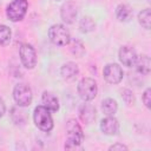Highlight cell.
<instances>
[{
  "label": "cell",
  "instance_id": "21",
  "mask_svg": "<svg viewBox=\"0 0 151 151\" xmlns=\"http://www.w3.org/2000/svg\"><path fill=\"white\" fill-rule=\"evenodd\" d=\"M71 51H72V53H73L76 57L80 58V57L84 54L85 48H84V45H83V44H81L79 40H74V41H73V44H72Z\"/></svg>",
  "mask_w": 151,
  "mask_h": 151
},
{
  "label": "cell",
  "instance_id": "10",
  "mask_svg": "<svg viewBox=\"0 0 151 151\" xmlns=\"http://www.w3.org/2000/svg\"><path fill=\"white\" fill-rule=\"evenodd\" d=\"M77 14H78V11H77V6L72 2V1H68L66 4H64L61 6V11H60V15H61V19L66 24H73L76 18H77Z\"/></svg>",
  "mask_w": 151,
  "mask_h": 151
},
{
  "label": "cell",
  "instance_id": "8",
  "mask_svg": "<svg viewBox=\"0 0 151 151\" xmlns=\"http://www.w3.org/2000/svg\"><path fill=\"white\" fill-rule=\"evenodd\" d=\"M103 74H104L105 80L110 84H118L123 79V76H124L123 68L118 64H114V63L107 64L104 67Z\"/></svg>",
  "mask_w": 151,
  "mask_h": 151
},
{
  "label": "cell",
  "instance_id": "7",
  "mask_svg": "<svg viewBox=\"0 0 151 151\" xmlns=\"http://www.w3.org/2000/svg\"><path fill=\"white\" fill-rule=\"evenodd\" d=\"M19 53H20V59L22 65L28 70L34 68V66L37 65V54L34 48L28 44H22L20 46Z\"/></svg>",
  "mask_w": 151,
  "mask_h": 151
},
{
  "label": "cell",
  "instance_id": "13",
  "mask_svg": "<svg viewBox=\"0 0 151 151\" xmlns=\"http://www.w3.org/2000/svg\"><path fill=\"white\" fill-rule=\"evenodd\" d=\"M41 100H42L44 106H45L46 109H48L50 111L57 112V111L59 110V100H58V98H57L52 92L45 91V92L42 93Z\"/></svg>",
  "mask_w": 151,
  "mask_h": 151
},
{
  "label": "cell",
  "instance_id": "18",
  "mask_svg": "<svg viewBox=\"0 0 151 151\" xmlns=\"http://www.w3.org/2000/svg\"><path fill=\"white\" fill-rule=\"evenodd\" d=\"M79 28H80V32L83 33L92 32L96 28V22L91 17H84L79 21Z\"/></svg>",
  "mask_w": 151,
  "mask_h": 151
},
{
  "label": "cell",
  "instance_id": "1",
  "mask_svg": "<svg viewBox=\"0 0 151 151\" xmlns=\"http://www.w3.org/2000/svg\"><path fill=\"white\" fill-rule=\"evenodd\" d=\"M66 131H67V137L65 142V149L73 150L79 147L84 138L83 130L79 123L76 119H70L66 124Z\"/></svg>",
  "mask_w": 151,
  "mask_h": 151
},
{
  "label": "cell",
  "instance_id": "12",
  "mask_svg": "<svg viewBox=\"0 0 151 151\" xmlns=\"http://www.w3.org/2000/svg\"><path fill=\"white\" fill-rule=\"evenodd\" d=\"M78 73H79V67L76 63H72V61H68V63L64 64L60 68L61 77L67 81H73L77 78Z\"/></svg>",
  "mask_w": 151,
  "mask_h": 151
},
{
  "label": "cell",
  "instance_id": "14",
  "mask_svg": "<svg viewBox=\"0 0 151 151\" xmlns=\"http://www.w3.org/2000/svg\"><path fill=\"white\" fill-rule=\"evenodd\" d=\"M79 116L85 124H90L96 119V107L90 104H84L79 110Z\"/></svg>",
  "mask_w": 151,
  "mask_h": 151
},
{
  "label": "cell",
  "instance_id": "22",
  "mask_svg": "<svg viewBox=\"0 0 151 151\" xmlns=\"http://www.w3.org/2000/svg\"><path fill=\"white\" fill-rule=\"evenodd\" d=\"M120 93H122L123 100H124L127 105H133V104H134V96H133V93H132L131 90H129V88H123V90L120 91Z\"/></svg>",
  "mask_w": 151,
  "mask_h": 151
},
{
  "label": "cell",
  "instance_id": "23",
  "mask_svg": "<svg viewBox=\"0 0 151 151\" xmlns=\"http://www.w3.org/2000/svg\"><path fill=\"white\" fill-rule=\"evenodd\" d=\"M143 103L147 109L151 107V88H146L143 93Z\"/></svg>",
  "mask_w": 151,
  "mask_h": 151
},
{
  "label": "cell",
  "instance_id": "20",
  "mask_svg": "<svg viewBox=\"0 0 151 151\" xmlns=\"http://www.w3.org/2000/svg\"><path fill=\"white\" fill-rule=\"evenodd\" d=\"M12 32L6 25H0V45H7L11 41Z\"/></svg>",
  "mask_w": 151,
  "mask_h": 151
},
{
  "label": "cell",
  "instance_id": "2",
  "mask_svg": "<svg viewBox=\"0 0 151 151\" xmlns=\"http://www.w3.org/2000/svg\"><path fill=\"white\" fill-rule=\"evenodd\" d=\"M33 119H34V124L37 125V127L40 129L41 131L48 132L53 129L52 116L50 113V110L46 109L44 105H39L34 109Z\"/></svg>",
  "mask_w": 151,
  "mask_h": 151
},
{
  "label": "cell",
  "instance_id": "11",
  "mask_svg": "<svg viewBox=\"0 0 151 151\" xmlns=\"http://www.w3.org/2000/svg\"><path fill=\"white\" fill-rule=\"evenodd\" d=\"M119 60L124 66L131 67L134 65V63L137 60V53L133 48H131L129 46H123L119 50Z\"/></svg>",
  "mask_w": 151,
  "mask_h": 151
},
{
  "label": "cell",
  "instance_id": "9",
  "mask_svg": "<svg viewBox=\"0 0 151 151\" xmlns=\"http://www.w3.org/2000/svg\"><path fill=\"white\" fill-rule=\"evenodd\" d=\"M100 130L104 134L107 136H113L117 134L119 131V123L118 120L112 117V116H107L106 118H104L100 123Z\"/></svg>",
  "mask_w": 151,
  "mask_h": 151
},
{
  "label": "cell",
  "instance_id": "16",
  "mask_svg": "<svg viewBox=\"0 0 151 151\" xmlns=\"http://www.w3.org/2000/svg\"><path fill=\"white\" fill-rule=\"evenodd\" d=\"M136 67H137V71L142 74H149L150 73V70H151V61H150V58L147 55H139L137 57V60L134 63Z\"/></svg>",
  "mask_w": 151,
  "mask_h": 151
},
{
  "label": "cell",
  "instance_id": "19",
  "mask_svg": "<svg viewBox=\"0 0 151 151\" xmlns=\"http://www.w3.org/2000/svg\"><path fill=\"white\" fill-rule=\"evenodd\" d=\"M138 21L144 28L150 29V27H151V11H150V8H145L142 12H139Z\"/></svg>",
  "mask_w": 151,
  "mask_h": 151
},
{
  "label": "cell",
  "instance_id": "6",
  "mask_svg": "<svg viewBox=\"0 0 151 151\" xmlns=\"http://www.w3.org/2000/svg\"><path fill=\"white\" fill-rule=\"evenodd\" d=\"M13 98L18 106L25 107L32 103V90L25 84H18L13 90Z\"/></svg>",
  "mask_w": 151,
  "mask_h": 151
},
{
  "label": "cell",
  "instance_id": "4",
  "mask_svg": "<svg viewBox=\"0 0 151 151\" xmlns=\"http://www.w3.org/2000/svg\"><path fill=\"white\" fill-rule=\"evenodd\" d=\"M98 92V86L94 79L92 78H83L78 84V93L79 97L84 101H90L94 99Z\"/></svg>",
  "mask_w": 151,
  "mask_h": 151
},
{
  "label": "cell",
  "instance_id": "17",
  "mask_svg": "<svg viewBox=\"0 0 151 151\" xmlns=\"http://www.w3.org/2000/svg\"><path fill=\"white\" fill-rule=\"evenodd\" d=\"M117 109H118V105L114 99L106 98L101 101V110L106 116H113L117 112Z\"/></svg>",
  "mask_w": 151,
  "mask_h": 151
},
{
  "label": "cell",
  "instance_id": "25",
  "mask_svg": "<svg viewBox=\"0 0 151 151\" xmlns=\"http://www.w3.org/2000/svg\"><path fill=\"white\" fill-rule=\"evenodd\" d=\"M5 111H6V106H5V103H4L2 98L0 97V118L5 114Z\"/></svg>",
  "mask_w": 151,
  "mask_h": 151
},
{
  "label": "cell",
  "instance_id": "5",
  "mask_svg": "<svg viewBox=\"0 0 151 151\" xmlns=\"http://www.w3.org/2000/svg\"><path fill=\"white\" fill-rule=\"evenodd\" d=\"M27 8H28L27 0H13L7 6L6 15L13 22L20 21L25 17V14L27 12Z\"/></svg>",
  "mask_w": 151,
  "mask_h": 151
},
{
  "label": "cell",
  "instance_id": "24",
  "mask_svg": "<svg viewBox=\"0 0 151 151\" xmlns=\"http://www.w3.org/2000/svg\"><path fill=\"white\" fill-rule=\"evenodd\" d=\"M110 150L112 151H116V150H120V151H123V150H127V146L126 145H124V144H119V143H117V144H113V145H111L110 146Z\"/></svg>",
  "mask_w": 151,
  "mask_h": 151
},
{
  "label": "cell",
  "instance_id": "3",
  "mask_svg": "<svg viewBox=\"0 0 151 151\" xmlns=\"http://www.w3.org/2000/svg\"><path fill=\"white\" fill-rule=\"evenodd\" d=\"M48 38L57 46H66L71 41V35H70L68 29L64 25H60V24H55L50 27Z\"/></svg>",
  "mask_w": 151,
  "mask_h": 151
},
{
  "label": "cell",
  "instance_id": "15",
  "mask_svg": "<svg viewBox=\"0 0 151 151\" xmlns=\"http://www.w3.org/2000/svg\"><path fill=\"white\" fill-rule=\"evenodd\" d=\"M133 15V12H132V8L126 5V4H120L117 6L116 8V17L119 21H123V22H126V21H130V19L132 18Z\"/></svg>",
  "mask_w": 151,
  "mask_h": 151
}]
</instances>
